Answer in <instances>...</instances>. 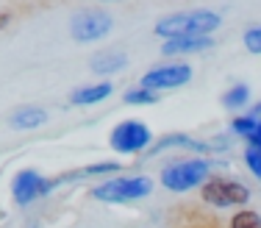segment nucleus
<instances>
[{
    "label": "nucleus",
    "instance_id": "14",
    "mask_svg": "<svg viewBox=\"0 0 261 228\" xmlns=\"http://www.w3.org/2000/svg\"><path fill=\"white\" fill-rule=\"evenodd\" d=\"M117 170H120L117 162H100V164H89V167L72 170V172H67V175H59L56 184L59 181H78V178H92V175H111V172H117Z\"/></svg>",
    "mask_w": 261,
    "mask_h": 228
},
{
    "label": "nucleus",
    "instance_id": "18",
    "mask_svg": "<svg viewBox=\"0 0 261 228\" xmlns=\"http://www.w3.org/2000/svg\"><path fill=\"white\" fill-rule=\"evenodd\" d=\"M242 42H245L247 53H253V56H261V26L245 31V39H242Z\"/></svg>",
    "mask_w": 261,
    "mask_h": 228
},
{
    "label": "nucleus",
    "instance_id": "10",
    "mask_svg": "<svg viewBox=\"0 0 261 228\" xmlns=\"http://www.w3.org/2000/svg\"><path fill=\"white\" fill-rule=\"evenodd\" d=\"M109 95H111V84L100 81V84H86V86H81V89H75L70 100L75 103V106H95V103L106 100Z\"/></svg>",
    "mask_w": 261,
    "mask_h": 228
},
{
    "label": "nucleus",
    "instance_id": "5",
    "mask_svg": "<svg viewBox=\"0 0 261 228\" xmlns=\"http://www.w3.org/2000/svg\"><path fill=\"white\" fill-rule=\"evenodd\" d=\"M150 142H153V134H150V128H147L142 120H122L109 137L111 150L122 153V156H134V153L147 150Z\"/></svg>",
    "mask_w": 261,
    "mask_h": 228
},
{
    "label": "nucleus",
    "instance_id": "13",
    "mask_svg": "<svg viewBox=\"0 0 261 228\" xmlns=\"http://www.w3.org/2000/svg\"><path fill=\"white\" fill-rule=\"evenodd\" d=\"M125 64H128V59L122 56V53H97L89 67H92V72H97V75H111V72L122 70Z\"/></svg>",
    "mask_w": 261,
    "mask_h": 228
},
{
    "label": "nucleus",
    "instance_id": "4",
    "mask_svg": "<svg viewBox=\"0 0 261 228\" xmlns=\"http://www.w3.org/2000/svg\"><path fill=\"white\" fill-rule=\"evenodd\" d=\"M200 195L214 209H233V206H245L250 200V189L239 181H231V178H208L203 184Z\"/></svg>",
    "mask_w": 261,
    "mask_h": 228
},
{
    "label": "nucleus",
    "instance_id": "21",
    "mask_svg": "<svg viewBox=\"0 0 261 228\" xmlns=\"http://www.w3.org/2000/svg\"><path fill=\"white\" fill-rule=\"evenodd\" d=\"M245 139H247V147H256V150H261V120L250 128V134H247Z\"/></svg>",
    "mask_w": 261,
    "mask_h": 228
},
{
    "label": "nucleus",
    "instance_id": "17",
    "mask_svg": "<svg viewBox=\"0 0 261 228\" xmlns=\"http://www.w3.org/2000/svg\"><path fill=\"white\" fill-rule=\"evenodd\" d=\"M231 228H261V214L253 212V209H242V212L233 214Z\"/></svg>",
    "mask_w": 261,
    "mask_h": 228
},
{
    "label": "nucleus",
    "instance_id": "19",
    "mask_svg": "<svg viewBox=\"0 0 261 228\" xmlns=\"http://www.w3.org/2000/svg\"><path fill=\"white\" fill-rule=\"evenodd\" d=\"M245 164L250 167V172L261 181V150H256V147H247L245 150Z\"/></svg>",
    "mask_w": 261,
    "mask_h": 228
},
{
    "label": "nucleus",
    "instance_id": "23",
    "mask_svg": "<svg viewBox=\"0 0 261 228\" xmlns=\"http://www.w3.org/2000/svg\"><path fill=\"white\" fill-rule=\"evenodd\" d=\"M250 117H261V103H258L256 109H253V114H250Z\"/></svg>",
    "mask_w": 261,
    "mask_h": 228
},
{
    "label": "nucleus",
    "instance_id": "7",
    "mask_svg": "<svg viewBox=\"0 0 261 228\" xmlns=\"http://www.w3.org/2000/svg\"><path fill=\"white\" fill-rule=\"evenodd\" d=\"M192 81V67L184 64V61H175V64H161L153 67L142 75V86L150 92H164V89H178V86Z\"/></svg>",
    "mask_w": 261,
    "mask_h": 228
},
{
    "label": "nucleus",
    "instance_id": "1",
    "mask_svg": "<svg viewBox=\"0 0 261 228\" xmlns=\"http://www.w3.org/2000/svg\"><path fill=\"white\" fill-rule=\"evenodd\" d=\"M222 26V17L208 9L181 11V14H167L156 22V34L161 39H175V36H208L211 31Z\"/></svg>",
    "mask_w": 261,
    "mask_h": 228
},
{
    "label": "nucleus",
    "instance_id": "3",
    "mask_svg": "<svg viewBox=\"0 0 261 228\" xmlns=\"http://www.w3.org/2000/svg\"><path fill=\"white\" fill-rule=\"evenodd\" d=\"M211 162L203 159H189V162H178V164H167L161 170V184L170 192H189V189L200 187L208 181Z\"/></svg>",
    "mask_w": 261,
    "mask_h": 228
},
{
    "label": "nucleus",
    "instance_id": "22",
    "mask_svg": "<svg viewBox=\"0 0 261 228\" xmlns=\"http://www.w3.org/2000/svg\"><path fill=\"white\" fill-rule=\"evenodd\" d=\"M6 22H9V14H0V28H3Z\"/></svg>",
    "mask_w": 261,
    "mask_h": 228
},
{
    "label": "nucleus",
    "instance_id": "2",
    "mask_svg": "<svg viewBox=\"0 0 261 228\" xmlns=\"http://www.w3.org/2000/svg\"><path fill=\"white\" fill-rule=\"evenodd\" d=\"M153 192V178L147 175H125V178H111L106 184H97L92 189V198L103 203H130L147 198Z\"/></svg>",
    "mask_w": 261,
    "mask_h": 228
},
{
    "label": "nucleus",
    "instance_id": "12",
    "mask_svg": "<svg viewBox=\"0 0 261 228\" xmlns=\"http://www.w3.org/2000/svg\"><path fill=\"white\" fill-rule=\"evenodd\" d=\"M47 120V112L39 106H22L20 112L11 114V128H20V131H34L42 122Z\"/></svg>",
    "mask_w": 261,
    "mask_h": 228
},
{
    "label": "nucleus",
    "instance_id": "6",
    "mask_svg": "<svg viewBox=\"0 0 261 228\" xmlns=\"http://www.w3.org/2000/svg\"><path fill=\"white\" fill-rule=\"evenodd\" d=\"M111 28H114L111 14H106L100 9H84L70 20V34L75 42H97V39H103Z\"/></svg>",
    "mask_w": 261,
    "mask_h": 228
},
{
    "label": "nucleus",
    "instance_id": "9",
    "mask_svg": "<svg viewBox=\"0 0 261 228\" xmlns=\"http://www.w3.org/2000/svg\"><path fill=\"white\" fill-rule=\"evenodd\" d=\"M214 47L211 36H175V39H164L161 53L164 56H184V53H200Z\"/></svg>",
    "mask_w": 261,
    "mask_h": 228
},
{
    "label": "nucleus",
    "instance_id": "15",
    "mask_svg": "<svg viewBox=\"0 0 261 228\" xmlns=\"http://www.w3.org/2000/svg\"><path fill=\"white\" fill-rule=\"evenodd\" d=\"M250 100V86L247 84H233L231 89L222 95V106L225 109H245Z\"/></svg>",
    "mask_w": 261,
    "mask_h": 228
},
{
    "label": "nucleus",
    "instance_id": "8",
    "mask_svg": "<svg viewBox=\"0 0 261 228\" xmlns=\"http://www.w3.org/2000/svg\"><path fill=\"white\" fill-rule=\"evenodd\" d=\"M53 187H56V181L42 178L36 170H20L14 175V181H11V198L20 203V206H28V203H34L36 198L47 195Z\"/></svg>",
    "mask_w": 261,
    "mask_h": 228
},
{
    "label": "nucleus",
    "instance_id": "16",
    "mask_svg": "<svg viewBox=\"0 0 261 228\" xmlns=\"http://www.w3.org/2000/svg\"><path fill=\"white\" fill-rule=\"evenodd\" d=\"M125 103H130V106H150V103H159V92H150V89H145V86L128 89L125 92Z\"/></svg>",
    "mask_w": 261,
    "mask_h": 228
},
{
    "label": "nucleus",
    "instance_id": "20",
    "mask_svg": "<svg viewBox=\"0 0 261 228\" xmlns=\"http://www.w3.org/2000/svg\"><path fill=\"white\" fill-rule=\"evenodd\" d=\"M258 122V117H236V120L231 122V131L239 134V137H247L250 134V128Z\"/></svg>",
    "mask_w": 261,
    "mask_h": 228
},
{
    "label": "nucleus",
    "instance_id": "11",
    "mask_svg": "<svg viewBox=\"0 0 261 228\" xmlns=\"http://www.w3.org/2000/svg\"><path fill=\"white\" fill-rule=\"evenodd\" d=\"M170 147H184V150H195V153H208L211 150V145H203V142H197V139L186 137V134H170V137H164L159 145L150 147V156H156L161 150H170Z\"/></svg>",
    "mask_w": 261,
    "mask_h": 228
}]
</instances>
